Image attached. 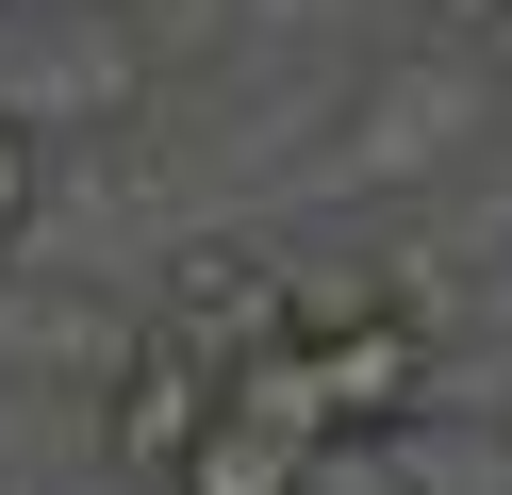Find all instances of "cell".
<instances>
[{"label":"cell","instance_id":"5b68a950","mask_svg":"<svg viewBox=\"0 0 512 495\" xmlns=\"http://www.w3.org/2000/svg\"><path fill=\"white\" fill-rule=\"evenodd\" d=\"M166 495H331V462H314V446H265V429H215Z\"/></svg>","mask_w":512,"mask_h":495},{"label":"cell","instance_id":"3957f363","mask_svg":"<svg viewBox=\"0 0 512 495\" xmlns=\"http://www.w3.org/2000/svg\"><path fill=\"white\" fill-rule=\"evenodd\" d=\"M215 429H232V363H215V347H182V330L149 314V330H133V363L100 380V462H116L133 495H166L182 462L215 446Z\"/></svg>","mask_w":512,"mask_h":495},{"label":"cell","instance_id":"8992f818","mask_svg":"<svg viewBox=\"0 0 512 495\" xmlns=\"http://www.w3.org/2000/svg\"><path fill=\"white\" fill-rule=\"evenodd\" d=\"M34 231H50V132H17V116H0V264L34 248Z\"/></svg>","mask_w":512,"mask_h":495},{"label":"cell","instance_id":"277c9868","mask_svg":"<svg viewBox=\"0 0 512 495\" xmlns=\"http://www.w3.org/2000/svg\"><path fill=\"white\" fill-rule=\"evenodd\" d=\"M149 314H166L182 347L248 363V347H281V330H298V264H281L265 231H182V264H166V297H149Z\"/></svg>","mask_w":512,"mask_h":495},{"label":"cell","instance_id":"7a4b0ae2","mask_svg":"<svg viewBox=\"0 0 512 495\" xmlns=\"http://www.w3.org/2000/svg\"><path fill=\"white\" fill-rule=\"evenodd\" d=\"M479 116H496V83H479V66H446V50L364 66V83H347V116H331V149H314V198H413L430 165L479 149Z\"/></svg>","mask_w":512,"mask_h":495},{"label":"cell","instance_id":"6da1fadb","mask_svg":"<svg viewBox=\"0 0 512 495\" xmlns=\"http://www.w3.org/2000/svg\"><path fill=\"white\" fill-rule=\"evenodd\" d=\"M166 99V33L133 0H17L0 33V116L17 132H133Z\"/></svg>","mask_w":512,"mask_h":495},{"label":"cell","instance_id":"52a82bcc","mask_svg":"<svg viewBox=\"0 0 512 495\" xmlns=\"http://www.w3.org/2000/svg\"><path fill=\"white\" fill-rule=\"evenodd\" d=\"M430 17H446V33H512V0H430Z\"/></svg>","mask_w":512,"mask_h":495},{"label":"cell","instance_id":"ba28073f","mask_svg":"<svg viewBox=\"0 0 512 495\" xmlns=\"http://www.w3.org/2000/svg\"><path fill=\"white\" fill-rule=\"evenodd\" d=\"M0 33H17V0H0Z\"/></svg>","mask_w":512,"mask_h":495}]
</instances>
